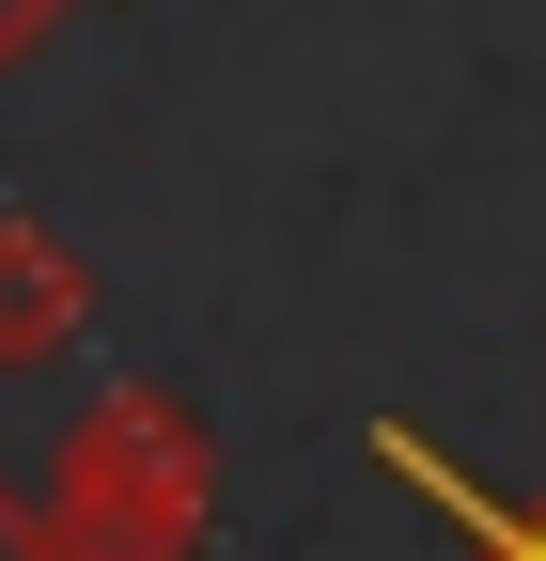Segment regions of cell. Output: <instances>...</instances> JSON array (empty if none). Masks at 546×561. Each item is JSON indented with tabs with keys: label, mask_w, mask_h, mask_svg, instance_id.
Listing matches in <instances>:
<instances>
[{
	"label": "cell",
	"mask_w": 546,
	"mask_h": 561,
	"mask_svg": "<svg viewBox=\"0 0 546 561\" xmlns=\"http://www.w3.org/2000/svg\"><path fill=\"white\" fill-rule=\"evenodd\" d=\"M219 530V437L172 390H94L47 453V546L62 561H203Z\"/></svg>",
	"instance_id": "1"
},
{
	"label": "cell",
	"mask_w": 546,
	"mask_h": 561,
	"mask_svg": "<svg viewBox=\"0 0 546 561\" xmlns=\"http://www.w3.org/2000/svg\"><path fill=\"white\" fill-rule=\"evenodd\" d=\"M79 328H94V265L62 250L32 203H0V375H47Z\"/></svg>",
	"instance_id": "2"
},
{
	"label": "cell",
	"mask_w": 546,
	"mask_h": 561,
	"mask_svg": "<svg viewBox=\"0 0 546 561\" xmlns=\"http://www.w3.org/2000/svg\"><path fill=\"white\" fill-rule=\"evenodd\" d=\"M375 453H390V483H406V500H437L453 530H468V561H546V515H515V500H485V483H468L437 437H422V421H375Z\"/></svg>",
	"instance_id": "3"
},
{
	"label": "cell",
	"mask_w": 546,
	"mask_h": 561,
	"mask_svg": "<svg viewBox=\"0 0 546 561\" xmlns=\"http://www.w3.org/2000/svg\"><path fill=\"white\" fill-rule=\"evenodd\" d=\"M62 16H79V0H0V79H16V62H32V47H47Z\"/></svg>",
	"instance_id": "4"
},
{
	"label": "cell",
	"mask_w": 546,
	"mask_h": 561,
	"mask_svg": "<svg viewBox=\"0 0 546 561\" xmlns=\"http://www.w3.org/2000/svg\"><path fill=\"white\" fill-rule=\"evenodd\" d=\"M0 561H62L47 546V500H16V483H0Z\"/></svg>",
	"instance_id": "5"
}]
</instances>
